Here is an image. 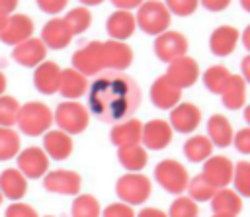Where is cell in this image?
Segmentation results:
<instances>
[{
  "instance_id": "obj_1",
  "label": "cell",
  "mask_w": 250,
  "mask_h": 217,
  "mask_svg": "<svg viewBox=\"0 0 250 217\" xmlns=\"http://www.w3.org/2000/svg\"><path fill=\"white\" fill-rule=\"evenodd\" d=\"M88 104L98 119L123 121L137 111L141 104V88L131 76L107 70L90 86Z\"/></svg>"
},
{
  "instance_id": "obj_2",
  "label": "cell",
  "mask_w": 250,
  "mask_h": 217,
  "mask_svg": "<svg viewBox=\"0 0 250 217\" xmlns=\"http://www.w3.org/2000/svg\"><path fill=\"white\" fill-rule=\"evenodd\" d=\"M55 121L51 109L41 104V102H27L20 108V113H18V127L21 133L29 135V137H37V135H43L49 131L51 123Z\"/></svg>"
},
{
  "instance_id": "obj_3",
  "label": "cell",
  "mask_w": 250,
  "mask_h": 217,
  "mask_svg": "<svg viewBox=\"0 0 250 217\" xmlns=\"http://www.w3.org/2000/svg\"><path fill=\"white\" fill-rule=\"evenodd\" d=\"M137 25L148 35H160L170 27V10L160 0H146L139 6Z\"/></svg>"
},
{
  "instance_id": "obj_4",
  "label": "cell",
  "mask_w": 250,
  "mask_h": 217,
  "mask_svg": "<svg viewBox=\"0 0 250 217\" xmlns=\"http://www.w3.org/2000/svg\"><path fill=\"white\" fill-rule=\"evenodd\" d=\"M154 178L168 194H176V195H182V192H186L189 184V174L186 166L174 158L160 160L154 168Z\"/></svg>"
},
{
  "instance_id": "obj_5",
  "label": "cell",
  "mask_w": 250,
  "mask_h": 217,
  "mask_svg": "<svg viewBox=\"0 0 250 217\" xmlns=\"http://www.w3.org/2000/svg\"><path fill=\"white\" fill-rule=\"evenodd\" d=\"M150 180L141 172H127L123 174L115 184V194L123 203L127 205H139L145 203L150 195Z\"/></svg>"
},
{
  "instance_id": "obj_6",
  "label": "cell",
  "mask_w": 250,
  "mask_h": 217,
  "mask_svg": "<svg viewBox=\"0 0 250 217\" xmlns=\"http://www.w3.org/2000/svg\"><path fill=\"white\" fill-rule=\"evenodd\" d=\"M53 117H55V121L59 125V129L64 131V133H68V135L82 133L88 127V121H90L88 109L84 106H80L78 102H74V100H68V102L59 104Z\"/></svg>"
},
{
  "instance_id": "obj_7",
  "label": "cell",
  "mask_w": 250,
  "mask_h": 217,
  "mask_svg": "<svg viewBox=\"0 0 250 217\" xmlns=\"http://www.w3.org/2000/svg\"><path fill=\"white\" fill-rule=\"evenodd\" d=\"M72 68L82 72L84 76L100 74L105 68V55H104V41H92L78 49L72 55Z\"/></svg>"
},
{
  "instance_id": "obj_8",
  "label": "cell",
  "mask_w": 250,
  "mask_h": 217,
  "mask_svg": "<svg viewBox=\"0 0 250 217\" xmlns=\"http://www.w3.org/2000/svg\"><path fill=\"white\" fill-rule=\"evenodd\" d=\"M188 47H189V43H188L186 35L180 33V31H170V29L164 31V33H160L156 37V41H154V53H156V57L160 61L168 63V65L172 61L180 59V57H186Z\"/></svg>"
},
{
  "instance_id": "obj_9",
  "label": "cell",
  "mask_w": 250,
  "mask_h": 217,
  "mask_svg": "<svg viewBox=\"0 0 250 217\" xmlns=\"http://www.w3.org/2000/svg\"><path fill=\"white\" fill-rule=\"evenodd\" d=\"M201 174L217 190L229 188V184H232V176H234V162L225 154H211L203 162V172Z\"/></svg>"
},
{
  "instance_id": "obj_10",
  "label": "cell",
  "mask_w": 250,
  "mask_h": 217,
  "mask_svg": "<svg viewBox=\"0 0 250 217\" xmlns=\"http://www.w3.org/2000/svg\"><path fill=\"white\" fill-rule=\"evenodd\" d=\"M166 78L170 82H174L180 90L188 88V86H193L199 78V65L195 59L191 57H180L176 61H172L168 65V70H166Z\"/></svg>"
},
{
  "instance_id": "obj_11",
  "label": "cell",
  "mask_w": 250,
  "mask_h": 217,
  "mask_svg": "<svg viewBox=\"0 0 250 217\" xmlns=\"http://www.w3.org/2000/svg\"><path fill=\"white\" fill-rule=\"evenodd\" d=\"M172 135H174V129L168 121L164 119H150L143 125V137H141V143L145 149H150V151H162L166 149L170 143H172Z\"/></svg>"
},
{
  "instance_id": "obj_12",
  "label": "cell",
  "mask_w": 250,
  "mask_h": 217,
  "mask_svg": "<svg viewBox=\"0 0 250 217\" xmlns=\"http://www.w3.org/2000/svg\"><path fill=\"white\" fill-rule=\"evenodd\" d=\"M33 33V22L25 14H10L6 25L0 29V41L6 45H20Z\"/></svg>"
},
{
  "instance_id": "obj_13",
  "label": "cell",
  "mask_w": 250,
  "mask_h": 217,
  "mask_svg": "<svg viewBox=\"0 0 250 217\" xmlns=\"http://www.w3.org/2000/svg\"><path fill=\"white\" fill-rule=\"evenodd\" d=\"M47 168H49V156L39 147H29L18 154V170L25 178L31 180L41 178L47 174Z\"/></svg>"
},
{
  "instance_id": "obj_14",
  "label": "cell",
  "mask_w": 250,
  "mask_h": 217,
  "mask_svg": "<svg viewBox=\"0 0 250 217\" xmlns=\"http://www.w3.org/2000/svg\"><path fill=\"white\" fill-rule=\"evenodd\" d=\"M168 123L178 133H193L201 123V109L191 102H182L174 109H170Z\"/></svg>"
},
{
  "instance_id": "obj_15",
  "label": "cell",
  "mask_w": 250,
  "mask_h": 217,
  "mask_svg": "<svg viewBox=\"0 0 250 217\" xmlns=\"http://www.w3.org/2000/svg\"><path fill=\"white\" fill-rule=\"evenodd\" d=\"M80 176L72 170H53L47 172L43 178V188L53 194H62V195H76L80 192Z\"/></svg>"
},
{
  "instance_id": "obj_16",
  "label": "cell",
  "mask_w": 250,
  "mask_h": 217,
  "mask_svg": "<svg viewBox=\"0 0 250 217\" xmlns=\"http://www.w3.org/2000/svg\"><path fill=\"white\" fill-rule=\"evenodd\" d=\"M150 100L160 109H174L182 100V90L164 76H158L150 86Z\"/></svg>"
},
{
  "instance_id": "obj_17",
  "label": "cell",
  "mask_w": 250,
  "mask_h": 217,
  "mask_svg": "<svg viewBox=\"0 0 250 217\" xmlns=\"http://www.w3.org/2000/svg\"><path fill=\"white\" fill-rule=\"evenodd\" d=\"M74 37V33L70 31L68 23L64 22V18H53L45 23L43 31H41V41L45 43L47 49H64L70 39Z\"/></svg>"
},
{
  "instance_id": "obj_18",
  "label": "cell",
  "mask_w": 250,
  "mask_h": 217,
  "mask_svg": "<svg viewBox=\"0 0 250 217\" xmlns=\"http://www.w3.org/2000/svg\"><path fill=\"white\" fill-rule=\"evenodd\" d=\"M240 39V31L232 25H219L209 35V49L215 57H229Z\"/></svg>"
},
{
  "instance_id": "obj_19",
  "label": "cell",
  "mask_w": 250,
  "mask_h": 217,
  "mask_svg": "<svg viewBox=\"0 0 250 217\" xmlns=\"http://www.w3.org/2000/svg\"><path fill=\"white\" fill-rule=\"evenodd\" d=\"M45 53H47V47L41 39H35V37H29L27 41L20 43L14 47L12 51V57L18 65L21 66H39L43 61H45Z\"/></svg>"
},
{
  "instance_id": "obj_20",
  "label": "cell",
  "mask_w": 250,
  "mask_h": 217,
  "mask_svg": "<svg viewBox=\"0 0 250 217\" xmlns=\"http://www.w3.org/2000/svg\"><path fill=\"white\" fill-rule=\"evenodd\" d=\"M104 55H105V68L121 72L133 63V49L127 43L109 39L104 41Z\"/></svg>"
},
{
  "instance_id": "obj_21",
  "label": "cell",
  "mask_w": 250,
  "mask_h": 217,
  "mask_svg": "<svg viewBox=\"0 0 250 217\" xmlns=\"http://www.w3.org/2000/svg\"><path fill=\"white\" fill-rule=\"evenodd\" d=\"M33 84L41 94H47V96L59 92V84H61V68H59V65L53 63V61H43L39 66H35Z\"/></svg>"
},
{
  "instance_id": "obj_22",
  "label": "cell",
  "mask_w": 250,
  "mask_h": 217,
  "mask_svg": "<svg viewBox=\"0 0 250 217\" xmlns=\"http://www.w3.org/2000/svg\"><path fill=\"white\" fill-rule=\"evenodd\" d=\"M135 27H137V18L127 10L113 12L105 22V29H107L109 37L115 41H123L127 37H131Z\"/></svg>"
},
{
  "instance_id": "obj_23",
  "label": "cell",
  "mask_w": 250,
  "mask_h": 217,
  "mask_svg": "<svg viewBox=\"0 0 250 217\" xmlns=\"http://www.w3.org/2000/svg\"><path fill=\"white\" fill-rule=\"evenodd\" d=\"M207 137L213 143V147H229L232 145L234 139V129L230 125V121L223 115V113H213L207 121Z\"/></svg>"
},
{
  "instance_id": "obj_24",
  "label": "cell",
  "mask_w": 250,
  "mask_h": 217,
  "mask_svg": "<svg viewBox=\"0 0 250 217\" xmlns=\"http://www.w3.org/2000/svg\"><path fill=\"white\" fill-rule=\"evenodd\" d=\"M143 137V125L137 119H129V121H119L111 127L109 133V141L119 149V147H127V145H139Z\"/></svg>"
},
{
  "instance_id": "obj_25",
  "label": "cell",
  "mask_w": 250,
  "mask_h": 217,
  "mask_svg": "<svg viewBox=\"0 0 250 217\" xmlns=\"http://www.w3.org/2000/svg\"><path fill=\"white\" fill-rule=\"evenodd\" d=\"M43 147H45L47 156H51L55 160H64L72 152V139L68 133H64L61 129H53V131L45 133Z\"/></svg>"
},
{
  "instance_id": "obj_26",
  "label": "cell",
  "mask_w": 250,
  "mask_h": 217,
  "mask_svg": "<svg viewBox=\"0 0 250 217\" xmlns=\"http://www.w3.org/2000/svg\"><path fill=\"white\" fill-rule=\"evenodd\" d=\"M211 209H213V213L236 217L242 211V195L234 188H221L211 197Z\"/></svg>"
},
{
  "instance_id": "obj_27",
  "label": "cell",
  "mask_w": 250,
  "mask_h": 217,
  "mask_svg": "<svg viewBox=\"0 0 250 217\" xmlns=\"http://www.w3.org/2000/svg\"><path fill=\"white\" fill-rule=\"evenodd\" d=\"M0 192L8 199H21L27 192V178L18 168H6L0 174Z\"/></svg>"
},
{
  "instance_id": "obj_28",
  "label": "cell",
  "mask_w": 250,
  "mask_h": 217,
  "mask_svg": "<svg viewBox=\"0 0 250 217\" xmlns=\"http://www.w3.org/2000/svg\"><path fill=\"white\" fill-rule=\"evenodd\" d=\"M219 96L227 109H240L246 104V80L240 74H230Z\"/></svg>"
},
{
  "instance_id": "obj_29",
  "label": "cell",
  "mask_w": 250,
  "mask_h": 217,
  "mask_svg": "<svg viewBox=\"0 0 250 217\" xmlns=\"http://www.w3.org/2000/svg\"><path fill=\"white\" fill-rule=\"evenodd\" d=\"M88 90V80L82 72H78L76 68H64L61 70V84H59V92L68 98V100H76L80 98L84 92Z\"/></svg>"
},
{
  "instance_id": "obj_30",
  "label": "cell",
  "mask_w": 250,
  "mask_h": 217,
  "mask_svg": "<svg viewBox=\"0 0 250 217\" xmlns=\"http://www.w3.org/2000/svg\"><path fill=\"white\" fill-rule=\"evenodd\" d=\"M117 158L121 162L123 168H127L129 172H141L146 162H148V154L146 149L139 143V145H127V147H119L117 149Z\"/></svg>"
},
{
  "instance_id": "obj_31",
  "label": "cell",
  "mask_w": 250,
  "mask_h": 217,
  "mask_svg": "<svg viewBox=\"0 0 250 217\" xmlns=\"http://www.w3.org/2000/svg\"><path fill=\"white\" fill-rule=\"evenodd\" d=\"M184 154L189 162H205L213 154V143L205 135H193L184 143Z\"/></svg>"
},
{
  "instance_id": "obj_32",
  "label": "cell",
  "mask_w": 250,
  "mask_h": 217,
  "mask_svg": "<svg viewBox=\"0 0 250 217\" xmlns=\"http://www.w3.org/2000/svg\"><path fill=\"white\" fill-rule=\"evenodd\" d=\"M229 78H230V70L223 65H213L203 72V84L213 94H221Z\"/></svg>"
},
{
  "instance_id": "obj_33",
  "label": "cell",
  "mask_w": 250,
  "mask_h": 217,
  "mask_svg": "<svg viewBox=\"0 0 250 217\" xmlns=\"http://www.w3.org/2000/svg\"><path fill=\"white\" fill-rule=\"evenodd\" d=\"M188 192H189V197L193 201H211V197L215 195L217 188L203 174H199V176H195V178L189 180Z\"/></svg>"
},
{
  "instance_id": "obj_34",
  "label": "cell",
  "mask_w": 250,
  "mask_h": 217,
  "mask_svg": "<svg viewBox=\"0 0 250 217\" xmlns=\"http://www.w3.org/2000/svg\"><path fill=\"white\" fill-rule=\"evenodd\" d=\"M102 209H100V201L90 195V194H82L76 195V199L72 201V217H100Z\"/></svg>"
},
{
  "instance_id": "obj_35",
  "label": "cell",
  "mask_w": 250,
  "mask_h": 217,
  "mask_svg": "<svg viewBox=\"0 0 250 217\" xmlns=\"http://www.w3.org/2000/svg\"><path fill=\"white\" fill-rule=\"evenodd\" d=\"M20 154V135L12 127H0V160H10Z\"/></svg>"
},
{
  "instance_id": "obj_36",
  "label": "cell",
  "mask_w": 250,
  "mask_h": 217,
  "mask_svg": "<svg viewBox=\"0 0 250 217\" xmlns=\"http://www.w3.org/2000/svg\"><path fill=\"white\" fill-rule=\"evenodd\" d=\"M64 22L68 23L70 31H72L74 35H78V33H84V31L90 27V23H92V14L88 12V8L78 6V8H72V10L64 16Z\"/></svg>"
},
{
  "instance_id": "obj_37",
  "label": "cell",
  "mask_w": 250,
  "mask_h": 217,
  "mask_svg": "<svg viewBox=\"0 0 250 217\" xmlns=\"http://www.w3.org/2000/svg\"><path fill=\"white\" fill-rule=\"evenodd\" d=\"M232 186L242 197H250V160H240L234 164Z\"/></svg>"
},
{
  "instance_id": "obj_38",
  "label": "cell",
  "mask_w": 250,
  "mask_h": 217,
  "mask_svg": "<svg viewBox=\"0 0 250 217\" xmlns=\"http://www.w3.org/2000/svg\"><path fill=\"white\" fill-rule=\"evenodd\" d=\"M20 108L14 96H0V127H12L18 121Z\"/></svg>"
},
{
  "instance_id": "obj_39",
  "label": "cell",
  "mask_w": 250,
  "mask_h": 217,
  "mask_svg": "<svg viewBox=\"0 0 250 217\" xmlns=\"http://www.w3.org/2000/svg\"><path fill=\"white\" fill-rule=\"evenodd\" d=\"M197 215H199L197 201H193L188 195H178L168 209V217H197Z\"/></svg>"
},
{
  "instance_id": "obj_40",
  "label": "cell",
  "mask_w": 250,
  "mask_h": 217,
  "mask_svg": "<svg viewBox=\"0 0 250 217\" xmlns=\"http://www.w3.org/2000/svg\"><path fill=\"white\" fill-rule=\"evenodd\" d=\"M164 4L170 10V14H176V16L186 18V16H191L197 10L199 0H166Z\"/></svg>"
},
{
  "instance_id": "obj_41",
  "label": "cell",
  "mask_w": 250,
  "mask_h": 217,
  "mask_svg": "<svg viewBox=\"0 0 250 217\" xmlns=\"http://www.w3.org/2000/svg\"><path fill=\"white\" fill-rule=\"evenodd\" d=\"M102 217H135V211L131 209V205L117 201V203H109L102 211Z\"/></svg>"
},
{
  "instance_id": "obj_42",
  "label": "cell",
  "mask_w": 250,
  "mask_h": 217,
  "mask_svg": "<svg viewBox=\"0 0 250 217\" xmlns=\"http://www.w3.org/2000/svg\"><path fill=\"white\" fill-rule=\"evenodd\" d=\"M4 217H39V215L31 205L21 203V201H14L12 205H8Z\"/></svg>"
},
{
  "instance_id": "obj_43",
  "label": "cell",
  "mask_w": 250,
  "mask_h": 217,
  "mask_svg": "<svg viewBox=\"0 0 250 217\" xmlns=\"http://www.w3.org/2000/svg\"><path fill=\"white\" fill-rule=\"evenodd\" d=\"M232 145L238 152L242 154H250V127H242L234 133V139H232Z\"/></svg>"
},
{
  "instance_id": "obj_44",
  "label": "cell",
  "mask_w": 250,
  "mask_h": 217,
  "mask_svg": "<svg viewBox=\"0 0 250 217\" xmlns=\"http://www.w3.org/2000/svg\"><path fill=\"white\" fill-rule=\"evenodd\" d=\"M37 6L47 14H59L68 4V0H35Z\"/></svg>"
},
{
  "instance_id": "obj_45",
  "label": "cell",
  "mask_w": 250,
  "mask_h": 217,
  "mask_svg": "<svg viewBox=\"0 0 250 217\" xmlns=\"http://www.w3.org/2000/svg\"><path fill=\"white\" fill-rule=\"evenodd\" d=\"M230 2L232 0H199V4L209 12H223L225 8L230 6Z\"/></svg>"
},
{
  "instance_id": "obj_46",
  "label": "cell",
  "mask_w": 250,
  "mask_h": 217,
  "mask_svg": "<svg viewBox=\"0 0 250 217\" xmlns=\"http://www.w3.org/2000/svg\"><path fill=\"white\" fill-rule=\"evenodd\" d=\"M145 0H111V4L115 6V8H119V10H133V8H139L141 4H143Z\"/></svg>"
},
{
  "instance_id": "obj_47",
  "label": "cell",
  "mask_w": 250,
  "mask_h": 217,
  "mask_svg": "<svg viewBox=\"0 0 250 217\" xmlns=\"http://www.w3.org/2000/svg\"><path fill=\"white\" fill-rule=\"evenodd\" d=\"M137 217H168V213H164L162 209H156V207H145V209H141V213Z\"/></svg>"
},
{
  "instance_id": "obj_48",
  "label": "cell",
  "mask_w": 250,
  "mask_h": 217,
  "mask_svg": "<svg viewBox=\"0 0 250 217\" xmlns=\"http://www.w3.org/2000/svg\"><path fill=\"white\" fill-rule=\"evenodd\" d=\"M240 76L246 80V84H250V53L242 59V63H240Z\"/></svg>"
},
{
  "instance_id": "obj_49",
  "label": "cell",
  "mask_w": 250,
  "mask_h": 217,
  "mask_svg": "<svg viewBox=\"0 0 250 217\" xmlns=\"http://www.w3.org/2000/svg\"><path fill=\"white\" fill-rule=\"evenodd\" d=\"M18 2H20V0H0V12H4V14L10 16V12L16 10Z\"/></svg>"
},
{
  "instance_id": "obj_50",
  "label": "cell",
  "mask_w": 250,
  "mask_h": 217,
  "mask_svg": "<svg viewBox=\"0 0 250 217\" xmlns=\"http://www.w3.org/2000/svg\"><path fill=\"white\" fill-rule=\"evenodd\" d=\"M240 37H242V45L246 47V51L250 53V23L244 27V31L240 33Z\"/></svg>"
},
{
  "instance_id": "obj_51",
  "label": "cell",
  "mask_w": 250,
  "mask_h": 217,
  "mask_svg": "<svg viewBox=\"0 0 250 217\" xmlns=\"http://www.w3.org/2000/svg\"><path fill=\"white\" fill-rule=\"evenodd\" d=\"M4 90H6V76L0 72V96H4Z\"/></svg>"
},
{
  "instance_id": "obj_52",
  "label": "cell",
  "mask_w": 250,
  "mask_h": 217,
  "mask_svg": "<svg viewBox=\"0 0 250 217\" xmlns=\"http://www.w3.org/2000/svg\"><path fill=\"white\" fill-rule=\"evenodd\" d=\"M84 6H98V4H102L104 0H80Z\"/></svg>"
},
{
  "instance_id": "obj_53",
  "label": "cell",
  "mask_w": 250,
  "mask_h": 217,
  "mask_svg": "<svg viewBox=\"0 0 250 217\" xmlns=\"http://www.w3.org/2000/svg\"><path fill=\"white\" fill-rule=\"evenodd\" d=\"M6 22H8V14H4V12H0V29L6 25Z\"/></svg>"
},
{
  "instance_id": "obj_54",
  "label": "cell",
  "mask_w": 250,
  "mask_h": 217,
  "mask_svg": "<svg viewBox=\"0 0 250 217\" xmlns=\"http://www.w3.org/2000/svg\"><path fill=\"white\" fill-rule=\"evenodd\" d=\"M240 6H242V10H246L250 14V0H240Z\"/></svg>"
},
{
  "instance_id": "obj_55",
  "label": "cell",
  "mask_w": 250,
  "mask_h": 217,
  "mask_svg": "<svg viewBox=\"0 0 250 217\" xmlns=\"http://www.w3.org/2000/svg\"><path fill=\"white\" fill-rule=\"evenodd\" d=\"M244 119H246L248 127H250V106H246V108H244Z\"/></svg>"
},
{
  "instance_id": "obj_56",
  "label": "cell",
  "mask_w": 250,
  "mask_h": 217,
  "mask_svg": "<svg viewBox=\"0 0 250 217\" xmlns=\"http://www.w3.org/2000/svg\"><path fill=\"white\" fill-rule=\"evenodd\" d=\"M211 217H234V215H223V213H213Z\"/></svg>"
},
{
  "instance_id": "obj_57",
  "label": "cell",
  "mask_w": 250,
  "mask_h": 217,
  "mask_svg": "<svg viewBox=\"0 0 250 217\" xmlns=\"http://www.w3.org/2000/svg\"><path fill=\"white\" fill-rule=\"evenodd\" d=\"M2 197H4V195H2V192H0V203H2Z\"/></svg>"
},
{
  "instance_id": "obj_58",
  "label": "cell",
  "mask_w": 250,
  "mask_h": 217,
  "mask_svg": "<svg viewBox=\"0 0 250 217\" xmlns=\"http://www.w3.org/2000/svg\"><path fill=\"white\" fill-rule=\"evenodd\" d=\"M47 217H53V215H47Z\"/></svg>"
}]
</instances>
